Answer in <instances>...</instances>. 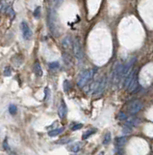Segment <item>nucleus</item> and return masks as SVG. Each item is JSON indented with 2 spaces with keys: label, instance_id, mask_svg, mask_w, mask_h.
Instances as JSON below:
<instances>
[{
  "label": "nucleus",
  "instance_id": "f257e3e1",
  "mask_svg": "<svg viewBox=\"0 0 153 155\" xmlns=\"http://www.w3.org/2000/svg\"><path fill=\"white\" fill-rule=\"evenodd\" d=\"M94 74H95L94 69H87V70L83 71L78 78L77 85L79 87L83 88L86 84H89V82L92 81V79L94 78Z\"/></svg>",
  "mask_w": 153,
  "mask_h": 155
},
{
  "label": "nucleus",
  "instance_id": "f03ea898",
  "mask_svg": "<svg viewBox=\"0 0 153 155\" xmlns=\"http://www.w3.org/2000/svg\"><path fill=\"white\" fill-rule=\"evenodd\" d=\"M72 51H73V54L76 57V59L78 60H82L83 56H84V54H83V49H82V46L81 43L79 41V39H75L73 40V44H72Z\"/></svg>",
  "mask_w": 153,
  "mask_h": 155
},
{
  "label": "nucleus",
  "instance_id": "7ed1b4c3",
  "mask_svg": "<svg viewBox=\"0 0 153 155\" xmlns=\"http://www.w3.org/2000/svg\"><path fill=\"white\" fill-rule=\"evenodd\" d=\"M122 67H123V65H122L121 62H118V63L116 65V67L114 69V71H113V76H112V81H113V84L116 85L119 84V81H121V75H122Z\"/></svg>",
  "mask_w": 153,
  "mask_h": 155
},
{
  "label": "nucleus",
  "instance_id": "20e7f679",
  "mask_svg": "<svg viewBox=\"0 0 153 155\" xmlns=\"http://www.w3.org/2000/svg\"><path fill=\"white\" fill-rule=\"evenodd\" d=\"M20 29L22 32V36L25 40H31L32 36H33V32L30 28L29 24L26 21H22L20 24Z\"/></svg>",
  "mask_w": 153,
  "mask_h": 155
},
{
  "label": "nucleus",
  "instance_id": "39448f33",
  "mask_svg": "<svg viewBox=\"0 0 153 155\" xmlns=\"http://www.w3.org/2000/svg\"><path fill=\"white\" fill-rule=\"evenodd\" d=\"M48 27L53 35H56V36L58 35L57 26H56V22H55V16L52 11H50V13L48 15Z\"/></svg>",
  "mask_w": 153,
  "mask_h": 155
},
{
  "label": "nucleus",
  "instance_id": "423d86ee",
  "mask_svg": "<svg viewBox=\"0 0 153 155\" xmlns=\"http://www.w3.org/2000/svg\"><path fill=\"white\" fill-rule=\"evenodd\" d=\"M142 108H144V105H142V102L139 100H136L131 103L130 107H129V111H130L131 114H136L140 111H142Z\"/></svg>",
  "mask_w": 153,
  "mask_h": 155
},
{
  "label": "nucleus",
  "instance_id": "0eeeda50",
  "mask_svg": "<svg viewBox=\"0 0 153 155\" xmlns=\"http://www.w3.org/2000/svg\"><path fill=\"white\" fill-rule=\"evenodd\" d=\"M139 87V81H138V75H137V71H136V73L133 76L131 81L129 82L128 86H127V89L128 91L130 92V93H133V92H135L136 90L138 89Z\"/></svg>",
  "mask_w": 153,
  "mask_h": 155
},
{
  "label": "nucleus",
  "instance_id": "6e6552de",
  "mask_svg": "<svg viewBox=\"0 0 153 155\" xmlns=\"http://www.w3.org/2000/svg\"><path fill=\"white\" fill-rule=\"evenodd\" d=\"M106 86H107V77L104 76L102 79H100V81L98 84V86H97V89L95 90L94 94L96 96H100V95L104 92Z\"/></svg>",
  "mask_w": 153,
  "mask_h": 155
},
{
  "label": "nucleus",
  "instance_id": "1a4fd4ad",
  "mask_svg": "<svg viewBox=\"0 0 153 155\" xmlns=\"http://www.w3.org/2000/svg\"><path fill=\"white\" fill-rule=\"evenodd\" d=\"M58 114H59V117L61 118V119H65V118L66 117V114H68V107H66L64 100L61 101V104H60V106H59Z\"/></svg>",
  "mask_w": 153,
  "mask_h": 155
},
{
  "label": "nucleus",
  "instance_id": "9d476101",
  "mask_svg": "<svg viewBox=\"0 0 153 155\" xmlns=\"http://www.w3.org/2000/svg\"><path fill=\"white\" fill-rule=\"evenodd\" d=\"M72 44H73L72 38L71 36H66L62 41V48L64 49L65 51H68V49H72Z\"/></svg>",
  "mask_w": 153,
  "mask_h": 155
},
{
  "label": "nucleus",
  "instance_id": "9b49d317",
  "mask_svg": "<svg viewBox=\"0 0 153 155\" xmlns=\"http://www.w3.org/2000/svg\"><path fill=\"white\" fill-rule=\"evenodd\" d=\"M83 146H84V143H81V141H76V143H73L68 146V149L71 151H72V152H78V151H80L82 149Z\"/></svg>",
  "mask_w": 153,
  "mask_h": 155
},
{
  "label": "nucleus",
  "instance_id": "f8f14e48",
  "mask_svg": "<svg viewBox=\"0 0 153 155\" xmlns=\"http://www.w3.org/2000/svg\"><path fill=\"white\" fill-rule=\"evenodd\" d=\"M63 57V60H64V63L66 67H71L72 64H73V61H72V57L71 54H68V52H64L62 55Z\"/></svg>",
  "mask_w": 153,
  "mask_h": 155
},
{
  "label": "nucleus",
  "instance_id": "ddd939ff",
  "mask_svg": "<svg viewBox=\"0 0 153 155\" xmlns=\"http://www.w3.org/2000/svg\"><path fill=\"white\" fill-rule=\"evenodd\" d=\"M33 71H34V73L38 76V77H42V69L39 61H36L34 65H33Z\"/></svg>",
  "mask_w": 153,
  "mask_h": 155
},
{
  "label": "nucleus",
  "instance_id": "4468645a",
  "mask_svg": "<svg viewBox=\"0 0 153 155\" xmlns=\"http://www.w3.org/2000/svg\"><path fill=\"white\" fill-rule=\"evenodd\" d=\"M127 141V138L126 137H121V138H118L116 140V146L118 147V148H121L124 146V144H126Z\"/></svg>",
  "mask_w": 153,
  "mask_h": 155
},
{
  "label": "nucleus",
  "instance_id": "2eb2a0df",
  "mask_svg": "<svg viewBox=\"0 0 153 155\" xmlns=\"http://www.w3.org/2000/svg\"><path fill=\"white\" fill-rule=\"evenodd\" d=\"M64 131H65V128L62 127V128H59V129H54V130H52L50 132H48V135L50 137H55V136H58L59 134L63 133Z\"/></svg>",
  "mask_w": 153,
  "mask_h": 155
},
{
  "label": "nucleus",
  "instance_id": "dca6fc26",
  "mask_svg": "<svg viewBox=\"0 0 153 155\" xmlns=\"http://www.w3.org/2000/svg\"><path fill=\"white\" fill-rule=\"evenodd\" d=\"M5 13H6V14H7V16H9L11 19H14L15 16H16V13H15V11H14V9L12 8V6H8V7L6 8V10H5Z\"/></svg>",
  "mask_w": 153,
  "mask_h": 155
},
{
  "label": "nucleus",
  "instance_id": "f3484780",
  "mask_svg": "<svg viewBox=\"0 0 153 155\" xmlns=\"http://www.w3.org/2000/svg\"><path fill=\"white\" fill-rule=\"evenodd\" d=\"M112 141V135L110 132H107V133L105 134L104 136V140H103V144H105V146H107L110 143H111Z\"/></svg>",
  "mask_w": 153,
  "mask_h": 155
},
{
  "label": "nucleus",
  "instance_id": "a211bd4d",
  "mask_svg": "<svg viewBox=\"0 0 153 155\" xmlns=\"http://www.w3.org/2000/svg\"><path fill=\"white\" fill-rule=\"evenodd\" d=\"M96 132V129H90L88 131H86L84 134H83V136H82V139L83 140H86V139H88V138L90 136H92V135H94V133Z\"/></svg>",
  "mask_w": 153,
  "mask_h": 155
},
{
  "label": "nucleus",
  "instance_id": "6ab92c4d",
  "mask_svg": "<svg viewBox=\"0 0 153 155\" xmlns=\"http://www.w3.org/2000/svg\"><path fill=\"white\" fill-rule=\"evenodd\" d=\"M48 66H49V68H50V70L57 71L60 68V63L58 61H54V62H50V63L48 64Z\"/></svg>",
  "mask_w": 153,
  "mask_h": 155
},
{
  "label": "nucleus",
  "instance_id": "aec40b11",
  "mask_svg": "<svg viewBox=\"0 0 153 155\" xmlns=\"http://www.w3.org/2000/svg\"><path fill=\"white\" fill-rule=\"evenodd\" d=\"M8 6L9 5H8V3L6 0H0V13L5 12V10Z\"/></svg>",
  "mask_w": 153,
  "mask_h": 155
},
{
  "label": "nucleus",
  "instance_id": "412c9836",
  "mask_svg": "<svg viewBox=\"0 0 153 155\" xmlns=\"http://www.w3.org/2000/svg\"><path fill=\"white\" fill-rule=\"evenodd\" d=\"M9 113L12 115H15L16 113H18V108H16V105H10L9 106Z\"/></svg>",
  "mask_w": 153,
  "mask_h": 155
},
{
  "label": "nucleus",
  "instance_id": "4be33fe9",
  "mask_svg": "<svg viewBox=\"0 0 153 155\" xmlns=\"http://www.w3.org/2000/svg\"><path fill=\"white\" fill-rule=\"evenodd\" d=\"M3 74H4L5 77H9V76H11L12 74V68L7 66L5 69H4V72H3Z\"/></svg>",
  "mask_w": 153,
  "mask_h": 155
},
{
  "label": "nucleus",
  "instance_id": "5701e85b",
  "mask_svg": "<svg viewBox=\"0 0 153 155\" xmlns=\"http://www.w3.org/2000/svg\"><path fill=\"white\" fill-rule=\"evenodd\" d=\"M34 16L35 18H39V16H41V7H37L36 9H35V11H34Z\"/></svg>",
  "mask_w": 153,
  "mask_h": 155
},
{
  "label": "nucleus",
  "instance_id": "b1692460",
  "mask_svg": "<svg viewBox=\"0 0 153 155\" xmlns=\"http://www.w3.org/2000/svg\"><path fill=\"white\" fill-rule=\"evenodd\" d=\"M71 138H68V137H66V138H63V139L61 140H59L58 141V144H66V143H68V141H71Z\"/></svg>",
  "mask_w": 153,
  "mask_h": 155
},
{
  "label": "nucleus",
  "instance_id": "393cba45",
  "mask_svg": "<svg viewBox=\"0 0 153 155\" xmlns=\"http://www.w3.org/2000/svg\"><path fill=\"white\" fill-rule=\"evenodd\" d=\"M44 92H45V100H49V97H50V89L48 87L44 88Z\"/></svg>",
  "mask_w": 153,
  "mask_h": 155
},
{
  "label": "nucleus",
  "instance_id": "a878e982",
  "mask_svg": "<svg viewBox=\"0 0 153 155\" xmlns=\"http://www.w3.org/2000/svg\"><path fill=\"white\" fill-rule=\"evenodd\" d=\"M69 88H71V86H69L68 81H64V90H65V92H66V93H68V90H69Z\"/></svg>",
  "mask_w": 153,
  "mask_h": 155
},
{
  "label": "nucleus",
  "instance_id": "bb28decb",
  "mask_svg": "<svg viewBox=\"0 0 153 155\" xmlns=\"http://www.w3.org/2000/svg\"><path fill=\"white\" fill-rule=\"evenodd\" d=\"M82 127H83V124H81V123H79V124H75L74 126H72V127H71V130H72V131H76V130L81 129Z\"/></svg>",
  "mask_w": 153,
  "mask_h": 155
},
{
  "label": "nucleus",
  "instance_id": "cd10ccee",
  "mask_svg": "<svg viewBox=\"0 0 153 155\" xmlns=\"http://www.w3.org/2000/svg\"><path fill=\"white\" fill-rule=\"evenodd\" d=\"M118 117V119H121V120H125V119H127V115H126L125 114H123V113H119Z\"/></svg>",
  "mask_w": 153,
  "mask_h": 155
},
{
  "label": "nucleus",
  "instance_id": "c85d7f7f",
  "mask_svg": "<svg viewBox=\"0 0 153 155\" xmlns=\"http://www.w3.org/2000/svg\"><path fill=\"white\" fill-rule=\"evenodd\" d=\"M3 147H4V149L6 151H9L10 150V146H9V144L7 143V139H5L4 141H3Z\"/></svg>",
  "mask_w": 153,
  "mask_h": 155
},
{
  "label": "nucleus",
  "instance_id": "c756f323",
  "mask_svg": "<svg viewBox=\"0 0 153 155\" xmlns=\"http://www.w3.org/2000/svg\"><path fill=\"white\" fill-rule=\"evenodd\" d=\"M53 1H54L55 4H60V3L63 1V0H53Z\"/></svg>",
  "mask_w": 153,
  "mask_h": 155
},
{
  "label": "nucleus",
  "instance_id": "7c9ffc66",
  "mask_svg": "<svg viewBox=\"0 0 153 155\" xmlns=\"http://www.w3.org/2000/svg\"><path fill=\"white\" fill-rule=\"evenodd\" d=\"M10 155H18V154H16V153H11Z\"/></svg>",
  "mask_w": 153,
  "mask_h": 155
}]
</instances>
